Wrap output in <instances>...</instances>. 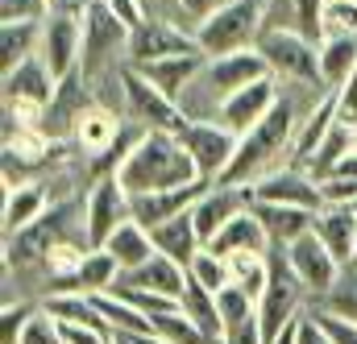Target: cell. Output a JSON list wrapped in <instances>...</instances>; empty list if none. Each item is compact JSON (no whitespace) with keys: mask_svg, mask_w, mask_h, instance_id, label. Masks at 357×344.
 Masks as SVG:
<instances>
[{"mask_svg":"<svg viewBox=\"0 0 357 344\" xmlns=\"http://www.w3.org/2000/svg\"><path fill=\"white\" fill-rule=\"evenodd\" d=\"M116 178L129 195H142V191H167V187L199 182V171H195L187 146L178 141V133L146 129L137 137V146L125 154V162L116 166Z\"/></svg>","mask_w":357,"mask_h":344,"instance_id":"6da1fadb","label":"cell"},{"mask_svg":"<svg viewBox=\"0 0 357 344\" xmlns=\"http://www.w3.org/2000/svg\"><path fill=\"white\" fill-rule=\"evenodd\" d=\"M295 120H299L295 104L287 95H278V104L270 108L266 116L250 133L237 137V154H233V162H229V171H225L220 182L225 187H250L254 178L287 166L291 162L287 150H295Z\"/></svg>","mask_w":357,"mask_h":344,"instance_id":"7a4b0ae2","label":"cell"},{"mask_svg":"<svg viewBox=\"0 0 357 344\" xmlns=\"http://www.w3.org/2000/svg\"><path fill=\"white\" fill-rule=\"evenodd\" d=\"M262 29H266V0H220L191 33H195L199 50L208 58H216V54L258 46Z\"/></svg>","mask_w":357,"mask_h":344,"instance_id":"3957f363","label":"cell"},{"mask_svg":"<svg viewBox=\"0 0 357 344\" xmlns=\"http://www.w3.org/2000/svg\"><path fill=\"white\" fill-rule=\"evenodd\" d=\"M258 50L270 63L274 79H287V84H299V87H324V79H320V42H312L307 33H299V29H262Z\"/></svg>","mask_w":357,"mask_h":344,"instance_id":"277c9868","label":"cell"},{"mask_svg":"<svg viewBox=\"0 0 357 344\" xmlns=\"http://www.w3.org/2000/svg\"><path fill=\"white\" fill-rule=\"evenodd\" d=\"M303 295H307V286L295 278V269L287 261V245L270 241V282L262 290V299H258V324H262L266 344L303 311Z\"/></svg>","mask_w":357,"mask_h":344,"instance_id":"5b68a950","label":"cell"},{"mask_svg":"<svg viewBox=\"0 0 357 344\" xmlns=\"http://www.w3.org/2000/svg\"><path fill=\"white\" fill-rule=\"evenodd\" d=\"M129 25L104 4V0H91L84 4V58H79V71L84 79H96L100 71H108L116 63V54L129 50Z\"/></svg>","mask_w":357,"mask_h":344,"instance_id":"8992f818","label":"cell"},{"mask_svg":"<svg viewBox=\"0 0 357 344\" xmlns=\"http://www.w3.org/2000/svg\"><path fill=\"white\" fill-rule=\"evenodd\" d=\"M175 133H178V141L187 146L195 171H199V182H208V187L220 182L225 171H229V162H233V154H237V133L225 129L220 120H195V116H187Z\"/></svg>","mask_w":357,"mask_h":344,"instance_id":"52a82bcc","label":"cell"},{"mask_svg":"<svg viewBox=\"0 0 357 344\" xmlns=\"http://www.w3.org/2000/svg\"><path fill=\"white\" fill-rule=\"evenodd\" d=\"M116 79H121V91H125L129 116H133L142 129H171V133H175L178 125L187 120L183 104L171 100L162 87H154L133 63H121V67H116Z\"/></svg>","mask_w":357,"mask_h":344,"instance_id":"ba28073f","label":"cell"},{"mask_svg":"<svg viewBox=\"0 0 357 344\" xmlns=\"http://www.w3.org/2000/svg\"><path fill=\"white\" fill-rule=\"evenodd\" d=\"M71 203H54L46 208L33 224H25L21 233L4 237V265H29V261H42L63 237H88L84 228L75 233L71 228Z\"/></svg>","mask_w":357,"mask_h":344,"instance_id":"9c48e42d","label":"cell"},{"mask_svg":"<svg viewBox=\"0 0 357 344\" xmlns=\"http://www.w3.org/2000/svg\"><path fill=\"white\" fill-rule=\"evenodd\" d=\"M42 58H46V67H50V75L59 84L79 71V58H84V8H67V4L50 8V17L42 21Z\"/></svg>","mask_w":357,"mask_h":344,"instance_id":"30bf717a","label":"cell"},{"mask_svg":"<svg viewBox=\"0 0 357 344\" xmlns=\"http://www.w3.org/2000/svg\"><path fill=\"white\" fill-rule=\"evenodd\" d=\"M250 203H291V208H307V212H320L324 208V187L316 174H307L303 166H278V171L262 174L245 187Z\"/></svg>","mask_w":357,"mask_h":344,"instance_id":"8fae6325","label":"cell"},{"mask_svg":"<svg viewBox=\"0 0 357 344\" xmlns=\"http://www.w3.org/2000/svg\"><path fill=\"white\" fill-rule=\"evenodd\" d=\"M129 216H133V208H129V191L121 187V178H116V174H100V178L91 182L88 199H84V233H88L91 249L108 245V237H112Z\"/></svg>","mask_w":357,"mask_h":344,"instance_id":"7c38bea8","label":"cell"},{"mask_svg":"<svg viewBox=\"0 0 357 344\" xmlns=\"http://www.w3.org/2000/svg\"><path fill=\"white\" fill-rule=\"evenodd\" d=\"M262 75H270V63L262 58L258 46H250V50H233V54H216V58H208V67L199 71L195 87H204V95L220 104L225 95H233L237 87L254 84V79H262Z\"/></svg>","mask_w":357,"mask_h":344,"instance_id":"4fadbf2b","label":"cell"},{"mask_svg":"<svg viewBox=\"0 0 357 344\" xmlns=\"http://www.w3.org/2000/svg\"><path fill=\"white\" fill-rule=\"evenodd\" d=\"M287 261H291L295 278L307 286V295H312V299H324V295L341 282V269H345L341 261L333 258V249L316 237V228L287 245Z\"/></svg>","mask_w":357,"mask_h":344,"instance_id":"5bb4252c","label":"cell"},{"mask_svg":"<svg viewBox=\"0 0 357 344\" xmlns=\"http://www.w3.org/2000/svg\"><path fill=\"white\" fill-rule=\"evenodd\" d=\"M187 50H199V42H195V33L178 29L175 17H146L129 33L125 63L142 67V63H154V58H167V54H187Z\"/></svg>","mask_w":357,"mask_h":344,"instance_id":"9a60e30c","label":"cell"},{"mask_svg":"<svg viewBox=\"0 0 357 344\" xmlns=\"http://www.w3.org/2000/svg\"><path fill=\"white\" fill-rule=\"evenodd\" d=\"M274 104H278V79H274V75H262V79H254V84L237 87L233 95H225V100L216 104V116H212V120H220L225 129H233V133L241 137V133H250V129L266 116Z\"/></svg>","mask_w":357,"mask_h":344,"instance_id":"2e32d148","label":"cell"},{"mask_svg":"<svg viewBox=\"0 0 357 344\" xmlns=\"http://www.w3.org/2000/svg\"><path fill=\"white\" fill-rule=\"evenodd\" d=\"M250 208V195H245V187H225V182H212L199 199H195V208H191V216H195V228H199V237H204V245L237 216V212H245Z\"/></svg>","mask_w":357,"mask_h":344,"instance_id":"e0dca14e","label":"cell"},{"mask_svg":"<svg viewBox=\"0 0 357 344\" xmlns=\"http://www.w3.org/2000/svg\"><path fill=\"white\" fill-rule=\"evenodd\" d=\"M204 191H208V182H187V187H167V191H142V195H129V208H133V220L137 224L158 228L171 216L187 212Z\"/></svg>","mask_w":357,"mask_h":344,"instance_id":"ac0fdd59","label":"cell"},{"mask_svg":"<svg viewBox=\"0 0 357 344\" xmlns=\"http://www.w3.org/2000/svg\"><path fill=\"white\" fill-rule=\"evenodd\" d=\"M54 95H59V79L50 75L42 50L4 71V100H33V104H46L50 108Z\"/></svg>","mask_w":357,"mask_h":344,"instance_id":"d6986e66","label":"cell"},{"mask_svg":"<svg viewBox=\"0 0 357 344\" xmlns=\"http://www.w3.org/2000/svg\"><path fill=\"white\" fill-rule=\"evenodd\" d=\"M204 67H208V54H204V50H187V54H167V58L142 63L137 71H142L154 87H162L171 100H183V91L199 79Z\"/></svg>","mask_w":357,"mask_h":344,"instance_id":"ffe728a7","label":"cell"},{"mask_svg":"<svg viewBox=\"0 0 357 344\" xmlns=\"http://www.w3.org/2000/svg\"><path fill=\"white\" fill-rule=\"evenodd\" d=\"M312 228L333 249V258L341 261V265H349V253H354V245H357V208H349V203H324L316 212Z\"/></svg>","mask_w":357,"mask_h":344,"instance_id":"44dd1931","label":"cell"},{"mask_svg":"<svg viewBox=\"0 0 357 344\" xmlns=\"http://www.w3.org/2000/svg\"><path fill=\"white\" fill-rule=\"evenodd\" d=\"M116 282H133V286H146V290H158V295L183 299V290H187L191 274H187V265H178L175 258L154 253L150 261H142V265H133V269H121V278H116Z\"/></svg>","mask_w":357,"mask_h":344,"instance_id":"7402d4cb","label":"cell"},{"mask_svg":"<svg viewBox=\"0 0 357 344\" xmlns=\"http://www.w3.org/2000/svg\"><path fill=\"white\" fill-rule=\"evenodd\" d=\"M324 4L328 0H266V29H299L312 42L324 38Z\"/></svg>","mask_w":357,"mask_h":344,"instance_id":"603a6c76","label":"cell"},{"mask_svg":"<svg viewBox=\"0 0 357 344\" xmlns=\"http://www.w3.org/2000/svg\"><path fill=\"white\" fill-rule=\"evenodd\" d=\"M191 208H195V203H191ZM191 208H187V212H178V216H171L167 224L150 228L154 249H158V253H167V258H175L178 265H191V261H195V253L204 249V237H199V228H195Z\"/></svg>","mask_w":357,"mask_h":344,"instance_id":"cb8c5ba5","label":"cell"},{"mask_svg":"<svg viewBox=\"0 0 357 344\" xmlns=\"http://www.w3.org/2000/svg\"><path fill=\"white\" fill-rule=\"evenodd\" d=\"M250 208H254V216L262 220V228H266V237L274 245L299 241L303 233H312V220H316V212L291 208V203H250Z\"/></svg>","mask_w":357,"mask_h":344,"instance_id":"d4e9b609","label":"cell"},{"mask_svg":"<svg viewBox=\"0 0 357 344\" xmlns=\"http://www.w3.org/2000/svg\"><path fill=\"white\" fill-rule=\"evenodd\" d=\"M208 249L220 253V258H229V253H241V249H270V237H266V228H262V220L254 216V208H245V212H237L208 241Z\"/></svg>","mask_w":357,"mask_h":344,"instance_id":"484cf974","label":"cell"},{"mask_svg":"<svg viewBox=\"0 0 357 344\" xmlns=\"http://www.w3.org/2000/svg\"><path fill=\"white\" fill-rule=\"evenodd\" d=\"M333 125H337V91H324V95H320V104L307 112V125H303V133L295 137L291 166H303V171H307L312 154L320 150V141L328 137V129H333Z\"/></svg>","mask_w":357,"mask_h":344,"instance_id":"4316f807","label":"cell"},{"mask_svg":"<svg viewBox=\"0 0 357 344\" xmlns=\"http://www.w3.org/2000/svg\"><path fill=\"white\" fill-rule=\"evenodd\" d=\"M121 129H125V125L116 120V112H108V108H100V104H88V108L79 112V120H75V141L88 150L91 158H100L104 150L116 146Z\"/></svg>","mask_w":357,"mask_h":344,"instance_id":"83f0119b","label":"cell"},{"mask_svg":"<svg viewBox=\"0 0 357 344\" xmlns=\"http://www.w3.org/2000/svg\"><path fill=\"white\" fill-rule=\"evenodd\" d=\"M42 212H46V187H38V182H13V187H4V237L21 233Z\"/></svg>","mask_w":357,"mask_h":344,"instance_id":"f1b7e54d","label":"cell"},{"mask_svg":"<svg viewBox=\"0 0 357 344\" xmlns=\"http://www.w3.org/2000/svg\"><path fill=\"white\" fill-rule=\"evenodd\" d=\"M100 249H108L112 258L121 261V269H133V265H142V261H150L158 249H154V237H150V228L146 224H137L133 216L108 237V245H100Z\"/></svg>","mask_w":357,"mask_h":344,"instance_id":"f546056e","label":"cell"},{"mask_svg":"<svg viewBox=\"0 0 357 344\" xmlns=\"http://www.w3.org/2000/svg\"><path fill=\"white\" fill-rule=\"evenodd\" d=\"M178 307L191 315V324L208 336L212 344H225V320H220V307H216V295L208 290V286H199L195 278L187 282V290H183V299H178Z\"/></svg>","mask_w":357,"mask_h":344,"instance_id":"4dcf8cb0","label":"cell"},{"mask_svg":"<svg viewBox=\"0 0 357 344\" xmlns=\"http://www.w3.org/2000/svg\"><path fill=\"white\" fill-rule=\"evenodd\" d=\"M42 50V21H0V67H17Z\"/></svg>","mask_w":357,"mask_h":344,"instance_id":"1f68e13d","label":"cell"},{"mask_svg":"<svg viewBox=\"0 0 357 344\" xmlns=\"http://www.w3.org/2000/svg\"><path fill=\"white\" fill-rule=\"evenodd\" d=\"M357 71V38H320V79L328 91Z\"/></svg>","mask_w":357,"mask_h":344,"instance_id":"d6a6232c","label":"cell"},{"mask_svg":"<svg viewBox=\"0 0 357 344\" xmlns=\"http://www.w3.org/2000/svg\"><path fill=\"white\" fill-rule=\"evenodd\" d=\"M116 278H121V261L112 258L108 249H88V258H84V265H79V274L67 282V290H88V295H96V290H112Z\"/></svg>","mask_w":357,"mask_h":344,"instance_id":"836d02e7","label":"cell"},{"mask_svg":"<svg viewBox=\"0 0 357 344\" xmlns=\"http://www.w3.org/2000/svg\"><path fill=\"white\" fill-rule=\"evenodd\" d=\"M229 274L241 290H250L254 299H262L270 282V249H241V253H229Z\"/></svg>","mask_w":357,"mask_h":344,"instance_id":"e575fe53","label":"cell"},{"mask_svg":"<svg viewBox=\"0 0 357 344\" xmlns=\"http://www.w3.org/2000/svg\"><path fill=\"white\" fill-rule=\"evenodd\" d=\"M357 150V129H349V125H333L328 129V137L320 141V150L312 154V162H307V174H316V178H328V174L337 171V162L345 158V154H354Z\"/></svg>","mask_w":357,"mask_h":344,"instance_id":"d590c367","label":"cell"},{"mask_svg":"<svg viewBox=\"0 0 357 344\" xmlns=\"http://www.w3.org/2000/svg\"><path fill=\"white\" fill-rule=\"evenodd\" d=\"M187 274H191V278H195L199 286H208L212 295H216V290H225V286L233 282V274H229V261L220 258V253H212L208 245H204V249L195 253V261L187 265Z\"/></svg>","mask_w":357,"mask_h":344,"instance_id":"8d00e7d4","label":"cell"},{"mask_svg":"<svg viewBox=\"0 0 357 344\" xmlns=\"http://www.w3.org/2000/svg\"><path fill=\"white\" fill-rule=\"evenodd\" d=\"M112 290H116L121 299H129L137 311H146L150 320H154V315H167V311H175L178 307V299L158 295V290H146V286H133V282H112Z\"/></svg>","mask_w":357,"mask_h":344,"instance_id":"74e56055","label":"cell"},{"mask_svg":"<svg viewBox=\"0 0 357 344\" xmlns=\"http://www.w3.org/2000/svg\"><path fill=\"white\" fill-rule=\"evenodd\" d=\"M320 307L333 311V315H345V320H354L357 324V269H345V278L320 299Z\"/></svg>","mask_w":357,"mask_h":344,"instance_id":"f35d334b","label":"cell"},{"mask_svg":"<svg viewBox=\"0 0 357 344\" xmlns=\"http://www.w3.org/2000/svg\"><path fill=\"white\" fill-rule=\"evenodd\" d=\"M324 38H357V0L324 4Z\"/></svg>","mask_w":357,"mask_h":344,"instance_id":"ab89813d","label":"cell"},{"mask_svg":"<svg viewBox=\"0 0 357 344\" xmlns=\"http://www.w3.org/2000/svg\"><path fill=\"white\" fill-rule=\"evenodd\" d=\"M29 320H33V303H4V311H0V344H21Z\"/></svg>","mask_w":357,"mask_h":344,"instance_id":"60d3db41","label":"cell"},{"mask_svg":"<svg viewBox=\"0 0 357 344\" xmlns=\"http://www.w3.org/2000/svg\"><path fill=\"white\" fill-rule=\"evenodd\" d=\"M21 344H67V341H63V328H59V320L50 311H33Z\"/></svg>","mask_w":357,"mask_h":344,"instance_id":"b9f144b4","label":"cell"},{"mask_svg":"<svg viewBox=\"0 0 357 344\" xmlns=\"http://www.w3.org/2000/svg\"><path fill=\"white\" fill-rule=\"evenodd\" d=\"M50 0H0V21H46Z\"/></svg>","mask_w":357,"mask_h":344,"instance_id":"7bdbcfd3","label":"cell"},{"mask_svg":"<svg viewBox=\"0 0 357 344\" xmlns=\"http://www.w3.org/2000/svg\"><path fill=\"white\" fill-rule=\"evenodd\" d=\"M312 315L328 328V336L337 344H357V324L354 320H345V315H333V311H324V307H312Z\"/></svg>","mask_w":357,"mask_h":344,"instance_id":"ee69618b","label":"cell"},{"mask_svg":"<svg viewBox=\"0 0 357 344\" xmlns=\"http://www.w3.org/2000/svg\"><path fill=\"white\" fill-rule=\"evenodd\" d=\"M337 120L349 125V129H357V71L337 87Z\"/></svg>","mask_w":357,"mask_h":344,"instance_id":"f6af8a7d","label":"cell"},{"mask_svg":"<svg viewBox=\"0 0 357 344\" xmlns=\"http://www.w3.org/2000/svg\"><path fill=\"white\" fill-rule=\"evenodd\" d=\"M320 187H324V203H357V178H320Z\"/></svg>","mask_w":357,"mask_h":344,"instance_id":"bcb514c9","label":"cell"},{"mask_svg":"<svg viewBox=\"0 0 357 344\" xmlns=\"http://www.w3.org/2000/svg\"><path fill=\"white\" fill-rule=\"evenodd\" d=\"M59 328H63V341L67 344H112V332H100V328H88V324L59 320Z\"/></svg>","mask_w":357,"mask_h":344,"instance_id":"7dc6e473","label":"cell"},{"mask_svg":"<svg viewBox=\"0 0 357 344\" xmlns=\"http://www.w3.org/2000/svg\"><path fill=\"white\" fill-rule=\"evenodd\" d=\"M225 344H266V336H262V324H258V315H250V320H241V324L225 328Z\"/></svg>","mask_w":357,"mask_h":344,"instance_id":"c3c4849f","label":"cell"},{"mask_svg":"<svg viewBox=\"0 0 357 344\" xmlns=\"http://www.w3.org/2000/svg\"><path fill=\"white\" fill-rule=\"evenodd\" d=\"M295 344H337V341L328 336V328H324L312 311H303V315H299V341Z\"/></svg>","mask_w":357,"mask_h":344,"instance_id":"681fc988","label":"cell"},{"mask_svg":"<svg viewBox=\"0 0 357 344\" xmlns=\"http://www.w3.org/2000/svg\"><path fill=\"white\" fill-rule=\"evenodd\" d=\"M104 4H108V8H112V13H116L125 25H129V29H137V25L146 21V8H142V0H104Z\"/></svg>","mask_w":357,"mask_h":344,"instance_id":"f907efd6","label":"cell"},{"mask_svg":"<svg viewBox=\"0 0 357 344\" xmlns=\"http://www.w3.org/2000/svg\"><path fill=\"white\" fill-rule=\"evenodd\" d=\"M175 4H178V13H183V17H191V21L199 25V21H204V17H208L220 0H175Z\"/></svg>","mask_w":357,"mask_h":344,"instance_id":"816d5d0a","label":"cell"},{"mask_svg":"<svg viewBox=\"0 0 357 344\" xmlns=\"http://www.w3.org/2000/svg\"><path fill=\"white\" fill-rule=\"evenodd\" d=\"M299 315H303V311H299ZM299 315H295V320H291V324H287V328H282L270 344H295V341H299Z\"/></svg>","mask_w":357,"mask_h":344,"instance_id":"f5cc1de1","label":"cell"},{"mask_svg":"<svg viewBox=\"0 0 357 344\" xmlns=\"http://www.w3.org/2000/svg\"><path fill=\"white\" fill-rule=\"evenodd\" d=\"M345 269H357V245H354V253H349V265Z\"/></svg>","mask_w":357,"mask_h":344,"instance_id":"db71d44e","label":"cell"},{"mask_svg":"<svg viewBox=\"0 0 357 344\" xmlns=\"http://www.w3.org/2000/svg\"><path fill=\"white\" fill-rule=\"evenodd\" d=\"M158 4H167V8H175V13H178V4H175V0H158Z\"/></svg>","mask_w":357,"mask_h":344,"instance_id":"11a10c76","label":"cell"},{"mask_svg":"<svg viewBox=\"0 0 357 344\" xmlns=\"http://www.w3.org/2000/svg\"><path fill=\"white\" fill-rule=\"evenodd\" d=\"M112 344H129V341H125V336H112Z\"/></svg>","mask_w":357,"mask_h":344,"instance_id":"9f6ffc18","label":"cell"},{"mask_svg":"<svg viewBox=\"0 0 357 344\" xmlns=\"http://www.w3.org/2000/svg\"><path fill=\"white\" fill-rule=\"evenodd\" d=\"M50 4H59V0H50Z\"/></svg>","mask_w":357,"mask_h":344,"instance_id":"6f0895ef","label":"cell"},{"mask_svg":"<svg viewBox=\"0 0 357 344\" xmlns=\"http://www.w3.org/2000/svg\"><path fill=\"white\" fill-rule=\"evenodd\" d=\"M354 208H357V203H354Z\"/></svg>","mask_w":357,"mask_h":344,"instance_id":"680465c9","label":"cell"}]
</instances>
